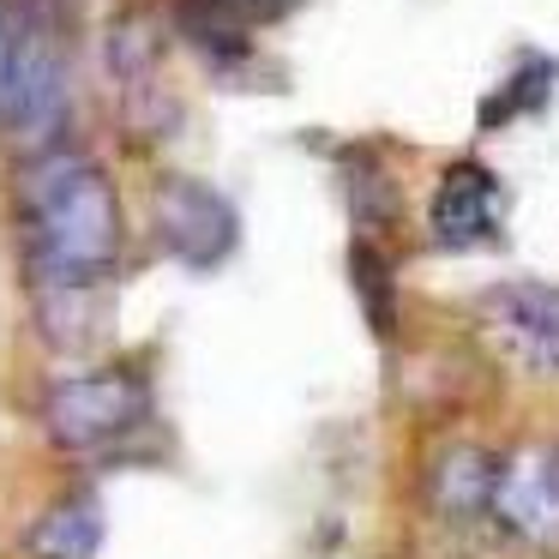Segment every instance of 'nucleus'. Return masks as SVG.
I'll use <instances>...</instances> for the list:
<instances>
[{"instance_id":"f257e3e1","label":"nucleus","mask_w":559,"mask_h":559,"mask_svg":"<svg viewBox=\"0 0 559 559\" xmlns=\"http://www.w3.org/2000/svg\"><path fill=\"white\" fill-rule=\"evenodd\" d=\"M19 229L31 283H109L121 265V193L85 151H37L19 169Z\"/></svg>"},{"instance_id":"f03ea898","label":"nucleus","mask_w":559,"mask_h":559,"mask_svg":"<svg viewBox=\"0 0 559 559\" xmlns=\"http://www.w3.org/2000/svg\"><path fill=\"white\" fill-rule=\"evenodd\" d=\"M67 127V55L43 0H0V139L25 157Z\"/></svg>"},{"instance_id":"7ed1b4c3","label":"nucleus","mask_w":559,"mask_h":559,"mask_svg":"<svg viewBox=\"0 0 559 559\" xmlns=\"http://www.w3.org/2000/svg\"><path fill=\"white\" fill-rule=\"evenodd\" d=\"M151 415V391L127 367H85L49 385L43 397V427L61 451L85 457V451H109Z\"/></svg>"},{"instance_id":"20e7f679","label":"nucleus","mask_w":559,"mask_h":559,"mask_svg":"<svg viewBox=\"0 0 559 559\" xmlns=\"http://www.w3.org/2000/svg\"><path fill=\"white\" fill-rule=\"evenodd\" d=\"M151 223H157V247L187 271H217L241 247V211L223 187L205 175L169 169L151 193Z\"/></svg>"},{"instance_id":"39448f33","label":"nucleus","mask_w":559,"mask_h":559,"mask_svg":"<svg viewBox=\"0 0 559 559\" xmlns=\"http://www.w3.org/2000/svg\"><path fill=\"white\" fill-rule=\"evenodd\" d=\"M493 511L518 542L559 559V445L554 439H523L499 457L493 475Z\"/></svg>"},{"instance_id":"423d86ee","label":"nucleus","mask_w":559,"mask_h":559,"mask_svg":"<svg viewBox=\"0 0 559 559\" xmlns=\"http://www.w3.org/2000/svg\"><path fill=\"white\" fill-rule=\"evenodd\" d=\"M499 223H506V187H499V175L469 163V157L451 163L439 175L433 199H427V229H433V241L445 253H475V247H487L499 235Z\"/></svg>"},{"instance_id":"0eeeda50","label":"nucleus","mask_w":559,"mask_h":559,"mask_svg":"<svg viewBox=\"0 0 559 559\" xmlns=\"http://www.w3.org/2000/svg\"><path fill=\"white\" fill-rule=\"evenodd\" d=\"M481 319L511 355L559 373V289L547 283H499L481 295Z\"/></svg>"},{"instance_id":"6e6552de","label":"nucleus","mask_w":559,"mask_h":559,"mask_svg":"<svg viewBox=\"0 0 559 559\" xmlns=\"http://www.w3.org/2000/svg\"><path fill=\"white\" fill-rule=\"evenodd\" d=\"M31 559H97L103 554V506L97 493H61L31 518L25 530Z\"/></svg>"},{"instance_id":"1a4fd4ad","label":"nucleus","mask_w":559,"mask_h":559,"mask_svg":"<svg viewBox=\"0 0 559 559\" xmlns=\"http://www.w3.org/2000/svg\"><path fill=\"white\" fill-rule=\"evenodd\" d=\"M493 475L499 457L493 451H475V445H451L433 469V506L451 511V518H469V511L493 506Z\"/></svg>"},{"instance_id":"9d476101","label":"nucleus","mask_w":559,"mask_h":559,"mask_svg":"<svg viewBox=\"0 0 559 559\" xmlns=\"http://www.w3.org/2000/svg\"><path fill=\"white\" fill-rule=\"evenodd\" d=\"M554 79H559V67L554 61H542V55H530V61H518V73L506 79V85L487 97V109H481V127H499V121H518V115H530V109H542L547 97H554Z\"/></svg>"},{"instance_id":"9b49d317","label":"nucleus","mask_w":559,"mask_h":559,"mask_svg":"<svg viewBox=\"0 0 559 559\" xmlns=\"http://www.w3.org/2000/svg\"><path fill=\"white\" fill-rule=\"evenodd\" d=\"M349 277H355V295H361L367 307V325L379 331V337H391V295H397V283H391V265L373 253V241H355L349 247Z\"/></svg>"},{"instance_id":"f8f14e48","label":"nucleus","mask_w":559,"mask_h":559,"mask_svg":"<svg viewBox=\"0 0 559 559\" xmlns=\"http://www.w3.org/2000/svg\"><path fill=\"white\" fill-rule=\"evenodd\" d=\"M349 205H355V217L361 223H385L391 217V181H385V169H379L367 151H355V187H349Z\"/></svg>"}]
</instances>
